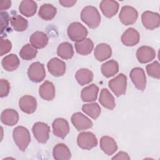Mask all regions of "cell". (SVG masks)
<instances>
[{"label":"cell","mask_w":160,"mask_h":160,"mask_svg":"<svg viewBox=\"0 0 160 160\" xmlns=\"http://www.w3.org/2000/svg\"><path fill=\"white\" fill-rule=\"evenodd\" d=\"M82 110L85 114L94 119H96L99 116L101 112L99 105L96 102L84 104L82 106Z\"/></svg>","instance_id":"34"},{"label":"cell","mask_w":160,"mask_h":160,"mask_svg":"<svg viewBox=\"0 0 160 160\" xmlns=\"http://www.w3.org/2000/svg\"><path fill=\"white\" fill-rule=\"evenodd\" d=\"M71 119L72 124L78 131L86 130L92 126V122L85 115L79 112L74 113Z\"/></svg>","instance_id":"11"},{"label":"cell","mask_w":160,"mask_h":160,"mask_svg":"<svg viewBox=\"0 0 160 160\" xmlns=\"http://www.w3.org/2000/svg\"><path fill=\"white\" fill-rule=\"evenodd\" d=\"M52 154L54 158L57 160H68L71 158L69 149L63 143H59L54 147Z\"/></svg>","instance_id":"25"},{"label":"cell","mask_w":160,"mask_h":160,"mask_svg":"<svg viewBox=\"0 0 160 160\" xmlns=\"http://www.w3.org/2000/svg\"><path fill=\"white\" fill-rule=\"evenodd\" d=\"M57 54L63 59H71L74 55V50L72 44L68 42L61 43L58 47Z\"/></svg>","instance_id":"32"},{"label":"cell","mask_w":160,"mask_h":160,"mask_svg":"<svg viewBox=\"0 0 160 160\" xmlns=\"http://www.w3.org/2000/svg\"><path fill=\"white\" fill-rule=\"evenodd\" d=\"M108 85L113 93L119 97L126 93L127 86V78L121 73L116 77L110 79L108 82Z\"/></svg>","instance_id":"4"},{"label":"cell","mask_w":160,"mask_h":160,"mask_svg":"<svg viewBox=\"0 0 160 160\" xmlns=\"http://www.w3.org/2000/svg\"><path fill=\"white\" fill-rule=\"evenodd\" d=\"M1 122L6 126H14L19 121V114L12 109H4L1 115Z\"/></svg>","instance_id":"22"},{"label":"cell","mask_w":160,"mask_h":160,"mask_svg":"<svg viewBox=\"0 0 160 160\" xmlns=\"http://www.w3.org/2000/svg\"><path fill=\"white\" fill-rule=\"evenodd\" d=\"M38 8L37 3L32 0L22 1L19 6V12L26 17H31L34 16Z\"/></svg>","instance_id":"24"},{"label":"cell","mask_w":160,"mask_h":160,"mask_svg":"<svg viewBox=\"0 0 160 160\" xmlns=\"http://www.w3.org/2000/svg\"><path fill=\"white\" fill-rule=\"evenodd\" d=\"M48 36L41 31L34 32L29 38L31 44L36 49H42L46 47L48 43Z\"/></svg>","instance_id":"21"},{"label":"cell","mask_w":160,"mask_h":160,"mask_svg":"<svg viewBox=\"0 0 160 160\" xmlns=\"http://www.w3.org/2000/svg\"><path fill=\"white\" fill-rule=\"evenodd\" d=\"M88 33L87 29L79 22H72L68 28V37L71 40L76 42L86 39Z\"/></svg>","instance_id":"3"},{"label":"cell","mask_w":160,"mask_h":160,"mask_svg":"<svg viewBox=\"0 0 160 160\" xmlns=\"http://www.w3.org/2000/svg\"><path fill=\"white\" fill-rule=\"evenodd\" d=\"M141 20L144 27L149 30L158 28L160 24L159 14L150 11H144L142 14Z\"/></svg>","instance_id":"9"},{"label":"cell","mask_w":160,"mask_h":160,"mask_svg":"<svg viewBox=\"0 0 160 160\" xmlns=\"http://www.w3.org/2000/svg\"><path fill=\"white\" fill-rule=\"evenodd\" d=\"M77 143L81 149L90 150L97 146L98 140L96 136L91 132H82L78 134Z\"/></svg>","instance_id":"5"},{"label":"cell","mask_w":160,"mask_h":160,"mask_svg":"<svg viewBox=\"0 0 160 160\" xmlns=\"http://www.w3.org/2000/svg\"><path fill=\"white\" fill-rule=\"evenodd\" d=\"M94 48V43L91 39L86 38L84 40L75 43L76 52L81 55H88L90 54Z\"/></svg>","instance_id":"29"},{"label":"cell","mask_w":160,"mask_h":160,"mask_svg":"<svg viewBox=\"0 0 160 160\" xmlns=\"http://www.w3.org/2000/svg\"><path fill=\"white\" fill-rule=\"evenodd\" d=\"M1 56H3L9 52L12 48V44L8 39L1 38Z\"/></svg>","instance_id":"38"},{"label":"cell","mask_w":160,"mask_h":160,"mask_svg":"<svg viewBox=\"0 0 160 160\" xmlns=\"http://www.w3.org/2000/svg\"><path fill=\"white\" fill-rule=\"evenodd\" d=\"M47 68L52 76L59 77L65 73L66 66L63 61L58 58H53L48 61Z\"/></svg>","instance_id":"13"},{"label":"cell","mask_w":160,"mask_h":160,"mask_svg":"<svg viewBox=\"0 0 160 160\" xmlns=\"http://www.w3.org/2000/svg\"><path fill=\"white\" fill-rule=\"evenodd\" d=\"M99 88L94 84H91L82 89L81 96L84 102H92L97 99Z\"/></svg>","instance_id":"23"},{"label":"cell","mask_w":160,"mask_h":160,"mask_svg":"<svg viewBox=\"0 0 160 160\" xmlns=\"http://www.w3.org/2000/svg\"><path fill=\"white\" fill-rule=\"evenodd\" d=\"M12 137L18 148L22 151H25L31 141V136L28 129L24 126H17L12 131Z\"/></svg>","instance_id":"2"},{"label":"cell","mask_w":160,"mask_h":160,"mask_svg":"<svg viewBox=\"0 0 160 160\" xmlns=\"http://www.w3.org/2000/svg\"><path fill=\"white\" fill-rule=\"evenodd\" d=\"M138 17V13L137 10L130 6H122L119 15L121 22L126 26L135 23Z\"/></svg>","instance_id":"8"},{"label":"cell","mask_w":160,"mask_h":160,"mask_svg":"<svg viewBox=\"0 0 160 160\" xmlns=\"http://www.w3.org/2000/svg\"><path fill=\"white\" fill-rule=\"evenodd\" d=\"M19 107L22 112L26 114H32L37 108L36 99L32 96H23L19 101Z\"/></svg>","instance_id":"14"},{"label":"cell","mask_w":160,"mask_h":160,"mask_svg":"<svg viewBox=\"0 0 160 160\" xmlns=\"http://www.w3.org/2000/svg\"><path fill=\"white\" fill-rule=\"evenodd\" d=\"M146 71L149 76L156 79H159L160 77V64L158 61L146 66Z\"/></svg>","instance_id":"36"},{"label":"cell","mask_w":160,"mask_h":160,"mask_svg":"<svg viewBox=\"0 0 160 160\" xmlns=\"http://www.w3.org/2000/svg\"><path fill=\"white\" fill-rule=\"evenodd\" d=\"M121 39L125 46H133L139 42L140 35L135 29L130 28L123 32Z\"/></svg>","instance_id":"17"},{"label":"cell","mask_w":160,"mask_h":160,"mask_svg":"<svg viewBox=\"0 0 160 160\" xmlns=\"http://www.w3.org/2000/svg\"><path fill=\"white\" fill-rule=\"evenodd\" d=\"M81 19L91 29L98 28L101 22V16L98 9L92 6L83 8L81 13Z\"/></svg>","instance_id":"1"},{"label":"cell","mask_w":160,"mask_h":160,"mask_svg":"<svg viewBox=\"0 0 160 160\" xmlns=\"http://www.w3.org/2000/svg\"><path fill=\"white\" fill-rule=\"evenodd\" d=\"M75 78L81 86H84L92 81L93 73L88 69L82 68L77 71L75 74Z\"/></svg>","instance_id":"31"},{"label":"cell","mask_w":160,"mask_h":160,"mask_svg":"<svg viewBox=\"0 0 160 160\" xmlns=\"http://www.w3.org/2000/svg\"><path fill=\"white\" fill-rule=\"evenodd\" d=\"M119 71L118 63L112 59L109 60L101 66V72L106 78H110L114 76Z\"/></svg>","instance_id":"30"},{"label":"cell","mask_w":160,"mask_h":160,"mask_svg":"<svg viewBox=\"0 0 160 160\" xmlns=\"http://www.w3.org/2000/svg\"><path fill=\"white\" fill-rule=\"evenodd\" d=\"M112 50L109 45L106 43H100L96 46L94 51L95 58L99 61H104L111 56Z\"/></svg>","instance_id":"19"},{"label":"cell","mask_w":160,"mask_h":160,"mask_svg":"<svg viewBox=\"0 0 160 160\" xmlns=\"http://www.w3.org/2000/svg\"><path fill=\"white\" fill-rule=\"evenodd\" d=\"M100 148L105 154L111 156L117 151L118 145L113 138L104 136L100 139Z\"/></svg>","instance_id":"18"},{"label":"cell","mask_w":160,"mask_h":160,"mask_svg":"<svg viewBox=\"0 0 160 160\" xmlns=\"http://www.w3.org/2000/svg\"><path fill=\"white\" fill-rule=\"evenodd\" d=\"M99 101L102 106L110 110H112L116 106L113 96L106 88H103L101 89L99 95Z\"/></svg>","instance_id":"26"},{"label":"cell","mask_w":160,"mask_h":160,"mask_svg":"<svg viewBox=\"0 0 160 160\" xmlns=\"http://www.w3.org/2000/svg\"><path fill=\"white\" fill-rule=\"evenodd\" d=\"M57 12L56 8L51 4H42L38 11L39 16L45 21H50L52 19Z\"/></svg>","instance_id":"28"},{"label":"cell","mask_w":160,"mask_h":160,"mask_svg":"<svg viewBox=\"0 0 160 160\" xmlns=\"http://www.w3.org/2000/svg\"><path fill=\"white\" fill-rule=\"evenodd\" d=\"M37 53L36 48L30 44H26L20 50L19 56L22 59L29 61L35 58Z\"/></svg>","instance_id":"35"},{"label":"cell","mask_w":160,"mask_h":160,"mask_svg":"<svg viewBox=\"0 0 160 160\" xmlns=\"http://www.w3.org/2000/svg\"><path fill=\"white\" fill-rule=\"evenodd\" d=\"M10 91V84L8 80L1 79L0 81V96L6 97L8 95Z\"/></svg>","instance_id":"37"},{"label":"cell","mask_w":160,"mask_h":160,"mask_svg":"<svg viewBox=\"0 0 160 160\" xmlns=\"http://www.w3.org/2000/svg\"><path fill=\"white\" fill-rule=\"evenodd\" d=\"M112 159H130V157L128 153L123 151H120L114 157H112Z\"/></svg>","instance_id":"40"},{"label":"cell","mask_w":160,"mask_h":160,"mask_svg":"<svg viewBox=\"0 0 160 160\" xmlns=\"http://www.w3.org/2000/svg\"><path fill=\"white\" fill-rule=\"evenodd\" d=\"M2 68L7 71H13L16 70L20 64L18 57L14 54H10L2 59Z\"/></svg>","instance_id":"27"},{"label":"cell","mask_w":160,"mask_h":160,"mask_svg":"<svg viewBox=\"0 0 160 160\" xmlns=\"http://www.w3.org/2000/svg\"><path fill=\"white\" fill-rule=\"evenodd\" d=\"M40 97L46 101H51L55 97V88L54 84L49 81H44L39 87Z\"/></svg>","instance_id":"20"},{"label":"cell","mask_w":160,"mask_h":160,"mask_svg":"<svg viewBox=\"0 0 160 160\" xmlns=\"http://www.w3.org/2000/svg\"><path fill=\"white\" fill-rule=\"evenodd\" d=\"M156 57L155 50L148 46H142L138 48L136 58L140 63H147L153 60Z\"/></svg>","instance_id":"15"},{"label":"cell","mask_w":160,"mask_h":160,"mask_svg":"<svg viewBox=\"0 0 160 160\" xmlns=\"http://www.w3.org/2000/svg\"><path fill=\"white\" fill-rule=\"evenodd\" d=\"M99 8L106 18H111L117 14L119 9V3L116 1L104 0L100 2Z\"/></svg>","instance_id":"16"},{"label":"cell","mask_w":160,"mask_h":160,"mask_svg":"<svg viewBox=\"0 0 160 160\" xmlns=\"http://www.w3.org/2000/svg\"><path fill=\"white\" fill-rule=\"evenodd\" d=\"M59 3L64 7H72L73 6L75 3L76 2V1L74 0H60Z\"/></svg>","instance_id":"41"},{"label":"cell","mask_w":160,"mask_h":160,"mask_svg":"<svg viewBox=\"0 0 160 160\" xmlns=\"http://www.w3.org/2000/svg\"><path fill=\"white\" fill-rule=\"evenodd\" d=\"M32 131L36 139L40 143H46L49 137L50 128L43 122H37L34 124Z\"/></svg>","instance_id":"7"},{"label":"cell","mask_w":160,"mask_h":160,"mask_svg":"<svg viewBox=\"0 0 160 160\" xmlns=\"http://www.w3.org/2000/svg\"><path fill=\"white\" fill-rule=\"evenodd\" d=\"M129 76L135 87L141 91H144L146 85V77L144 71L141 68H133L129 74Z\"/></svg>","instance_id":"10"},{"label":"cell","mask_w":160,"mask_h":160,"mask_svg":"<svg viewBox=\"0 0 160 160\" xmlns=\"http://www.w3.org/2000/svg\"><path fill=\"white\" fill-rule=\"evenodd\" d=\"M1 16V33L8 26L9 21H10V18L9 14L6 11H1L0 13Z\"/></svg>","instance_id":"39"},{"label":"cell","mask_w":160,"mask_h":160,"mask_svg":"<svg viewBox=\"0 0 160 160\" xmlns=\"http://www.w3.org/2000/svg\"><path fill=\"white\" fill-rule=\"evenodd\" d=\"M53 134L60 138H64L69 132L70 128L68 122L63 118H56L52 124Z\"/></svg>","instance_id":"12"},{"label":"cell","mask_w":160,"mask_h":160,"mask_svg":"<svg viewBox=\"0 0 160 160\" xmlns=\"http://www.w3.org/2000/svg\"><path fill=\"white\" fill-rule=\"evenodd\" d=\"M28 75L29 79L34 82H40L46 77L44 65L39 62L32 63L28 68Z\"/></svg>","instance_id":"6"},{"label":"cell","mask_w":160,"mask_h":160,"mask_svg":"<svg viewBox=\"0 0 160 160\" xmlns=\"http://www.w3.org/2000/svg\"><path fill=\"white\" fill-rule=\"evenodd\" d=\"M11 1L9 0H5L0 1V9L1 11L9 9L11 7Z\"/></svg>","instance_id":"42"},{"label":"cell","mask_w":160,"mask_h":160,"mask_svg":"<svg viewBox=\"0 0 160 160\" xmlns=\"http://www.w3.org/2000/svg\"><path fill=\"white\" fill-rule=\"evenodd\" d=\"M10 22L13 29L18 32L25 31L28 26V21L22 16L18 14L12 16L10 19Z\"/></svg>","instance_id":"33"}]
</instances>
